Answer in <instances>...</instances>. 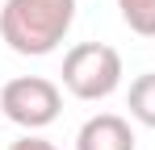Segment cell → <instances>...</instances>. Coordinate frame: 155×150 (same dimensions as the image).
Here are the masks:
<instances>
[{
  "label": "cell",
  "mask_w": 155,
  "mask_h": 150,
  "mask_svg": "<svg viewBox=\"0 0 155 150\" xmlns=\"http://www.w3.org/2000/svg\"><path fill=\"white\" fill-rule=\"evenodd\" d=\"M76 21V0H4L0 4V38L8 50L42 58L54 54Z\"/></svg>",
  "instance_id": "1"
},
{
  "label": "cell",
  "mask_w": 155,
  "mask_h": 150,
  "mask_svg": "<svg viewBox=\"0 0 155 150\" xmlns=\"http://www.w3.org/2000/svg\"><path fill=\"white\" fill-rule=\"evenodd\" d=\"M63 88L76 100H105L122 88V54L105 42H80L63 54Z\"/></svg>",
  "instance_id": "2"
},
{
  "label": "cell",
  "mask_w": 155,
  "mask_h": 150,
  "mask_svg": "<svg viewBox=\"0 0 155 150\" xmlns=\"http://www.w3.org/2000/svg\"><path fill=\"white\" fill-rule=\"evenodd\" d=\"M63 108V92L46 75H17L0 88V113L21 129H46Z\"/></svg>",
  "instance_id": "3"
},
{
  "label": "cell",
  "mask_w": 155,
  "mask_h": 150,
  "mask_svg": "<svg viewBox=\"0 0 155 150\" xmlns=\"http://www.w3.org/2000/svg\"><path fill=\"white\" fill-rule=\"evenodd\" d=\"M76 150H134V129L117 113H97L80 125Z\"/></svg>",
  "instance_id": "4"
},
{
  "label": "cell",
  "mask_w": 155,
  "mask_h": 150,
  "mask_svg": "<svg viewBox=\"0 0 155 150\" xmlns=\"http://www.w3.org/2000/svg\"><path fill=\"white\" fill-rule=\"evenodd\" d=\"M130 117L138 125H147V129H155V71H143L134 83H130Z\"/></svg>",
  "instance_id": "5"
},
{
  "label": "cell",
  "mask_w": 155,
  "mask_h": 150,
  "mask_svg": "<svg viewBox=\"0 0 155 150\" xmlns=\"http://www.w3.org/2000/svg\"><path fill=\"white\" fill-rule=\"evenodd\" d=\"M122 21L130 25V33L138 38H155V0H117Z\"/></svg>",
  "instance_id": "6"
},
{
  "label": "cell",
  "mask_w": 155,
  "mask_h": 150,
  "mask_svg": "<svg viewBox=\"0 0 155 150\" xmlns=\"http://www.w3.org/2000/svg\"><path fill=\"white\" fill-rule=\"evenodd\" d=\"M8 150H54V146L46 142V138H38V133H25V138H17Z\"/></svg>",
  "instance_id": "7"
},
{
  "label": "cell",
  "mask_w": 155,
  "mask_h": 150,
  "mask_svg": "<svg viewBox=\"0 0 155 150\" xmlns=\"http://www.w3.org/2000/svg\"><path fill=\"white\" fill-rule=\"evenodd\" d=\"M0 4H4V0H0Z\"/></svg>",
  "instance_id": "8"
}]
</instances>
